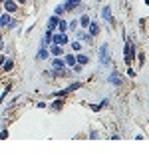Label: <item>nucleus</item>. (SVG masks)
<instances>
[{
    "mask_svg": "<svg viewBox=\"0 0 149 154\" xmlns=\"http://www.w3.org/2000/svg\"><path fill=\"white\" fill-rule=\"evenodd\" d=\"M50 52H52L54 56H62L64 50H62V46H58V44H50Z\"/></svg>",
    "mask_w": 149,
    "mask_h": 154,
    "instance_id": "obj_11",
    "label": "nucleus"
},
{
    "mask_svg": "<svg viewBox=\"0 0 149 154\" xmlns=\"http://www.w3.org/2000/svg\"><path fill=\"white\" fill-rule=\"evenodd\" d=\"M64 64L66 66H76V56H74V54H68L64 58Z\"/></svg>",
    "mask_w": 149,
    "mask_h": 154,
    "instance_id": "obj_14",
    "label": "nucleus"
},
{
    "mask_svg": "<svg viewBox=\"0 0 149 154\" xmlns=\"http://www.w3.org/2000/svg\"><path fill=\"white\" fill-rule=\"evenodd\" d=\"M135 54H137L135 46L127 40V42H125V62H127V64H131V62H133V58H135Z\"/></svg>",
    "mask_w": 149,
    "mask_h": 154,
    "instance_id": "obj_2",
    "label": "nucleus"
},
{
    "mask_svg": "<svg viewBox=\"0 0 149 154\" xmlns=\"http://www.w3.org/2000/svg\"><path fill=\"white\" fill-rule=\"evenodd\" d=\"M88 62H90V58H88L85 54H78V56H76V64H80V66H84Z\"/></svg>",
    "mask_w": 149,
    "mask_h": 154,
    "instance_id": "obj_13",
    "label": "nucleus"
},
{
    "mask_svg": "<svg viewBox=\"0 0 149 154\" xmlns=\"http://www.w3.org/2000/svg\"><path fill=\"white\" fill-rule=\"evenodd\" d=\"M12 66H14V60L12 58H6V60H4V70H6V72H10V70H12Z\"/></svg>",
    "mask_w": 149,
    "mask_h": 154,
    "instance_id": "obj_16",
    "label": "nucleus"
},
{
    "mask_svg": "<svg viewBox=\"0 0 149 154\" xmlns=\"http://www.w3.org/2000/svg\"><path fill=\"white\" fill-rule=\"evenodd\" d=\"M18 2H20V4H26V2H28V0H18Z\"/></svg>",
    "mask_w": 149,
    "mask_h": 154,
    "instance_id": "obj_28",
    "label": "nucleus"
},
{
    "mask_svg": "<svg viewBox=\"0 0 149 154\" xmlns=\"http://www.w3.org/2000/svg\"><path fill=\"white\" fill-rule=\"evenodd\" d=\"M102 16H104V18L110 22V24H113V18H111V10H110V6H105L104 10H102Z\"/></svg>",
    "mask_w": 149,
    "mask_h": 154,
    "instance_id": "obj_12",
    "label": "nucleus"
},
{
    "mask_svg": "<svg viewBox=\"0 0 149 154\" xmlns=\"http://www.w3.org/2000/svg\"><path fill=\"white\" fill-rule=\"evenodd\" d=\"M66 12V8H64V4H58V6L54 8V14H56V16H62V14Z\"/></svg>",
    "mask_w": 149,
    "mask_h": 154,
    "instance_id": "obj_20",
    "label": "nucleus"
},
{
    "mask_svg": "<svg viewBox=\"0 0 149 154\" xmlns=\"http://www.w3.org/2000/svg\"><path fill=\"white\" fill-rule=\"evenodd\" d=\"M58 16H52V18H50V20H48V26H46V30H50V32H54V30H56V28H58Z\"/></svg>",
    "mask_w": 149,
    "mask_h": 154,
    "instance_id": "obj_8",
    "label": "nucleus"
},
{
    "mask_svg": "<svg viewBox=\"0 0 149 154\" xmlns=\"http://www.w3.org/2000/svg\"><path fill=\"white\" fill-rule=\"evenodd\" d=\"M88 28H90V36H97V34H99V24H97V22H90Z\"/></svg>",
    "mask_w": 149,
    "mask_h": 154,
    "instance_id": "obj_10",
    "label": "nucleus"
},
{
    "mask_svg": "<svg viewBox=\"0 0 149 154\" xmlns=\"http://www.w3.org/2000/svg\"><path fill=\"white\" fill-rule=\"evenodd\" d=\"M8 20H10V14H0V26L2 28L8 24Z\"/></svg>",
    "mask_w": 149,
    "mask_h": 154,
    "instance_id": "obj_18",
    "label": "nucleus"
},
{
    "mask_svg": "<svg viewBox=\"0 0 149 154\" xmlns=\"http://www.w3.org/2000/svg\"><path fill=\"white\" fill-rule=\"evenodd\" d=\"M58 28H60V32H62V34H66V30H68V22L60 18V20H58Z\"/></svg>",
    "mask_w": 149,
    "mask_h": 154,
    "instance_id": "obj_17",
    "label": "nucleus"
},
{
    "mask_svg": "<svg viewBox=\"0 0 149 154\" xmlns=\"http://www.w3.org/2000/svg\"><path fill=\"white\" fill-rule=\"evenodd\" d=\"M72 48H74V52H78L80 48H82V44L80 42H72Z\"/></svg>",
    "mask_w": 149,
    "mask_h": 154,
    "instance_id": "obj_24",
    "label": "nucleus"
},
{
    "mask_svg": "<svg viewBox=\"0 0 149 154\" xmlns=\"http://www.w3.org/2000/svg\"><path fill=\"white\" fill-rule=\"evenodd\" d=\"M68 28H70V30H76V28H78V20H72L70 24H68Z\"/></svg>",
    "mask_w": 149,
    "mask_h": 154,
    "instance_id": "obj_23",
    "label": "nucleus"
},
{
    "mask_svg": "<svg viewBox=\"0 0 149 154\" xmlns=\"http://www.w3.org/2000/svg\"><path fill=\"white\" fill-rule=\"evenodd\" d=\"M4 48V42H2V34H0V50Z\"/></svg>",
    "mask_w": 149,
    "mask_h": 154,
    "instance_id": "obj_26",
    "label": "nucleus"
},
{
    "mask_svg": "<svg viewBox=\"0 0 149 154\" xmlns=\"http://www.w3.org/2000/svg\"><path fill=\"white\" fill-rule=\"evenodd\" d=\"M52 34H54V32H50V30H46V34H44V40H42V44H46V46H48V44H52Z\"/></svg>",
    "mask_w": 149,
    "mask_h": 154,
    "instance_id": "obj_15",
    "label": "nucleus"
},
{
    "mask_svg": "<svg viewBox=\"0 0 149 154\" xmlns=\"http://www.w3.org/2000/svg\"><path fill=\"white\" fill-rule=\"evenodd\" d=\"M62 106H64V102H62V100H56V102L52 104V108H54V110H60Z\"/></svg>",
    "mask_w": 149,
    "mask_h": 154,
    "instance_id": "obj_22",
    "label": "nucleus"
},
{
    "mask_svg": "<svg viewBox=\"0 0 149 154\" xmlns=\"http://www.w3.org/2000/svg\"><path fill=\"white\" fill-rule=\"evenodd\" d=\"M4 60H6V58H4V56H0V66L4 64Z\"/></svg>",
    "mask_w": 149,
    "mask_h": 154,
    "instance_id": "obj_27",
    "label": "nucleus"
},
{
    "mask_svg": "<svg viewBox=\"0 0 149 154\" xmlns=\"http://www.w3.org/2000/svg\"><path fill=\"white\" fill-rule=\"evenodd\" d=\"M48 54H50V50L46 48V44H40V50H38V54H36V58H38V60H46Z\"/></svg>",
    "mask_w": 149,
    "mask_h": 154,
    "instance_id": "obj_5",
    "label": "nucleus"
},
{
    "mask_svg": "<svg viewBox=\"0 0 149 154\" xmlns=\"http://www.w3.org/2000/svg\"><path fill=\"white\" fill-rule=\"evenodd\" d=\"M80 4H82V0H68L64 4V8H66V12H70V10H74V8H78Z\"/></svg>",
    "mask_w": 149,
    "mask_h": 154,
    "instance_id": "obj_7",
    "label": "nucleus"
},
{
    "mask_svg": "<svg viewBox=\"0 0 149 154\" xmlns=\"http://www.w3.org/2000/svg\"><path fill=\"white\" fill-rule=\"evenodd\" d=\"M16 2H12V0H4V10H6V14H12L16 12Z\"/></svg>",
    "mask_w": 149,
    "mask_h": 154,
    "instance_id": "obj_6",
    "label": "nucleus"
},
{
    "mask_svg": "<svg viewBox=\"0 0 149 154\" xmlns=\"http://www.w3.org/2000/svg\"><path fill=\"white\" fill-rule=\"evenodd\" d=\"M90 22H91V20H90V16H82V18H80V24H82V26H84V28L88 26Z\"/></svg>",
    "mask_w": 149,
    "mask_h": 154,
    "instance_id": "obj_21",
    "label": "nucleus"
},
{
    "mask_svg": "<svg viewBox=\"0 0 149 154\" xmlns=\"http://www.w3.org/2000/svg\"><path fill=\"white\" fill-rule=\"evenodd\" d=\"M52 44H58V46H64V44H68V34H52Z\"/></svg>",
    "mask_w": 149,
    "mask_h": 154,
    "instance_id": "obj_3",
    "label": "nucleus"
},
{
    "mask_svg": "<svg viewBox=\"0 0 149 154\" xmlns=\"http://www.w3.org/2000/svg\"><path fill=\"white\" fill-rule=\"evenodd\" d=\"M78 38H80V40H88V42L91 40V36L88 32H84V30H80V32H78Z\"/></svg>",
    "mask_w": 149,
    "mask_h": 154,
    "instance_id": "obj_19",
    "label": "nucleus"
},
{
    "mask_svg": "<svg viewBox=\"0 0 149 154\" xmlns=\"http://www.w3.org/2000/svg\"><path fill=\"white\" fill-rule=\"evenodd\" d=\"M64 68H66L64 60L56 56V58H54V60H52V72H58V70H64Z\"/></svg>",
    "mask_w": 149,
    "mask_h": 154,
    "instance_id": "obj_4",
    "label": "nucleus"
},
{
    "mask_svg": "<svg viewBox=\"0 0 149 154\" xmlns=\"http://www.w3.org/2000/svg\"><path fill=\"white\" fill-rule=\"evenodd\" d=\"M4 138H8V132H6V130H2V132H0V140H4Z\"/></svg>",
    "mask_w": 149,
    "mask_h": 154,
    "instance_id": "obj_25",
    "label": "nucleus"
},
{
    "mask_svg": "<svg viewBox=\"0 0 149 154\" xmlns=\"http://www.w3.org/2000/svg\"><path fill=\"white\" fill-rule=\"evenodd\" d=\"M107 82H111L113 86H119V84H121V76H119L117 72H111L110 78H107Z\"/></svg>",
    "mask_w": 149,
    "mask_h": 154,
    "instance_id": "obj_9",
    "label": "nucleus"
},
{
    "mask_svg": "<svg viewBox=\"0 0 149 154\" xmlns=\"http://www.w3.org/2000/svg\"><path fill=\"white\" fill-rule=\"evenodd\" d=\"M99 62L104 64V66H110L111 60H110V46L107 44H102L99 46Z\"/></svg>",
    "mask_w": 149,
    "mask_h": 154,
    "instance_id": "obj_1",
    "label": "nucleus"
}]
</instances>
